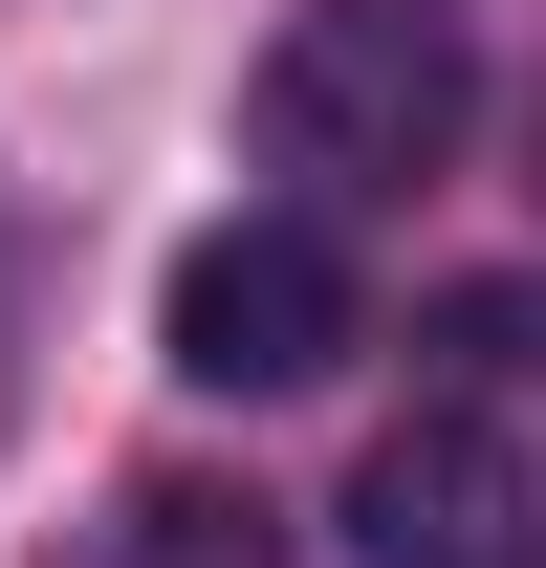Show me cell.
<instances>
[{"mask_svg":"<svg viewBox=\"0 0 546 568\" xmlns=\"http://www.w3.org/2000/svg\"><path fill=\"white\" fill-rule=\"evenodd\" d=\"M328 351H350L328 219H219V241H175V372H198V394H306Z\"/></svg>","mask_w":546,"mask_h":568,"instance_id":"obj_2","label":"cell"},{"mask_svg":"<svg viewBox=\"0 0 546 568\" xmlns=\"http://www.w3.org/2000/svg\"><path fill=\"white\" fill-rule=\"evenodd\" d=\"M350 547L372 568H525V459H503V416H394L350 459Z\"/></svg>","mask_w":546,"mask_h":568,"instance_id":"obj_3","label":"cell"},{"mask_svg":"<svg viewBox=\"0 0 546 568\" xmlns=\"http://www.w3.org/2000/svg\"><path fill=\"white\" fill-rule=\"evenodd\" d=\"M459 110H481V67H459L437 0H306L263 44V132L306 153V175H437Z\"/></svg>","mask_w":546,"mask_h":568,"instance_id":"obj_1","label":"cell"}]
</instances>
